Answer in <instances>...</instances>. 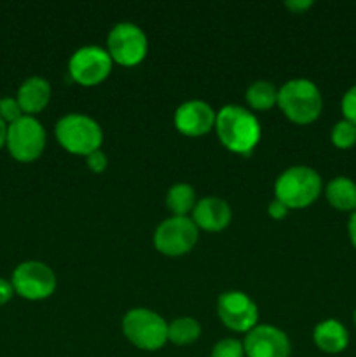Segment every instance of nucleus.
<instances>
[{
    "label": "nucleus",
    "mask_w": 356,
    "mask_h": 357,
    "mask_svg": "<svg viewBox=\"0 0 356 357\" xmlns=\"http://www.w3.org/2000/svg\"><path fill=\"white\" fill-rule=\"evenodd\" d=\"M215 131L229 152L250 155L258 145L262 128L255 114L239 105H227L216 114Z\"/></svg>",
    "instance_id": "obj_1"
},
{
    "label": "nucleus",
    "mask_w": 356,
    "mask_h": 357,
    "mask_svg": "<svg viewBox=\"0 0 356 357\" xmlns=\"http://www.w3.org/2000/svg\"><path fill=\"white\" fill-rule=\"evenodd\" d=\"M278 105L286 119L306 126L320 117L323 98L313 80L292 79L278 89Z\"/></svg>",
    "instance_id": "obj_2"
},
{
    "label": "nucleus",
    "mask_w": 356,
    "mask_h": 357,
    "mask_svg": "<svg viewBox=\"0 0 356 357\" xmlns=\"http://www.w3.org/2000/svg\"><path fill=\"white\" fill-rule=\"evenodd\" d=\"M321 188V176L313 167L293 166L279 174L274 194L288 209H304L320 197Z\"/></svg>",
    "instance_id": "obj_3"
},
{
    "label": "nucleus",
    "mask_w": 356,
    "mask_h": 357,
    "mask_svg": "<svg viewBox=\"0 0 356 357\" xmlns=\"http://www.w3.org/2000/svg\"><path fill=\"white\" fill-rule=\"evenodd\" d=\"M56 139L66 152L87 157L100 150L103 131L93 117L84 114H68L56 124Z\"/></svg>",
    "instance_id": "obj_4"
},
{
    "label": "nucleus",
    "mask_w": 356,
    "mask_h": 357,
    "mask_svg": "<svg viewBox=\"0 0 356 357\" xmlns=\"http://www.w3.org/2000/svg\"><path fill=\"white\" fill-rule=\"evenodd\" d=\"M124 337L142 351H159L168 342V323L149 309H131L122 319Z\"/></svg>",
    "instance_id": "obj_5"
},
{
    "label": "nucleus",
    "mask_w": 356,
    "mask_h": 357,
    "mask_svg": "<svg viewBox=\"0 0 356 357\" xmlns=\"http://www.w3.org/2000/svg\"><path fill=\"white\" fill-rule=\"evenodd\" d=\"M45 129L31 115H23L7 126L6 145L9 153L20 162H34L45 149Z\"/></svg>",
    "instance_id": "obj_6"
},
{
    "label": "nucleus",
    "mask_w": 356,
    "mask_h": 357,
    "mask_svg": "<svg viewBox=\"0 0 356 357\" xmlns=\"http://www.w3.org/2000/svg\"><path fill=\"white\" fill-rule=\"evenodd\" d=\"M107 51L117 65L136 66L149 52V40L138 24L117 23L107 37Z\"/></svg>",
    "instance_id": "obj_7"
},
{
    "label": "nucleus",
    "mask_w": 356,
    "mask_h": 357,
    "mask_svg": "<svg viewBox=\"0 0 356 357\" xmlns=\"http://www.w3.org/2000/svg\"><path fill=\"white\" fill-rule=\"evenodd\" d=\"M199 229L188 216H171L154 232V246L164 257H184L195 246Z\"/></svg>",
    "instance_id": "obj_8"
},
{
    "label": "nucleus",
    "mask_w": 356,
    "mask_h": 357,
    "mask_svg": "<svg viewBox=\"0 0 356 357\" xmlns=\"http://www.w3.org/2000/svg\"><path fill=\"white\" fill-rule=\"evenodd\" d=\"M10 284L21 298L37 302L49 298L56 291V274L42 261H23L14 268Z\"/></svg>",
    "instance_id": "obj_9"
},
{
    "label": "nucleus",
    "mask_w": 356,
    "mask_h": 357,
    "mask_svg": "<svg viewBox=\"0 0 356 357\" xmlns=\"http://www.w3.org/2000/svg\"><path fill=\"white\" fill-rule=\"evenodd\" d=\"M110 54L98 45H84L77 49L68 61V73L73 82L84 87H93L108 79L112 72Z\"/></svg>",
    "instance_id": "obj_10"
},
{
    "label": "nucleus",
    "mask_w": 356,
    "mask_h": 357,
    "mask_svg": "<svg viewBox=\"0 0 356 357\" xmlns=\"http://www.w3.org/2000/svg\"><path fill=\"white\" fill-rule=\"evenodd\" d=\"M216 312L229 330L248 333L258 323V307L243 291H225L218 296Z\"/></svg>",
    "instance_id": "obj_11"
},
{
    "label": "nucleus",
    "mask_w": 356,
    "mask_h": 357,
    "mask_svg": "<svg viewBox=\"0 0 356 357\" xmlns=\"http://www.w3.org/2000/svg\"><path fill=\"white\" fill-rule=\"evenodd\" d=\"M246 357H290L292 345L285 331L271 324H260L248 331L243 342Z\"/></svg>",
    "instance_id": "obj_12"
},
{
    "label": "nucleus",
    "mask_w": 356,
    "mask_h": 357,
    "mask_svg": "<svg viewBox=\"0 0 356 357\" xmlns=\"http://www.w3.org/2000/svg\"><path fill=\"white\" fill-rule=\"evenodd\" d=\"M216 114L206 101L191 100L181 103L175 112V128L185 136L199 138L215 128Z\"/></svg>",
    "instance_id": "obj_13"
},
{
    "label": "nucleus",
    "mask_w": 356,
    "mask_h": 357,
    "mask_svg": "<svg viewBox=\"0 0 356 357\" xmlns=\"http://www.w3.org/2000/svg\"><path fill=\"white\" fill-rule=\"evenodd\" d=\"M232 220L230 206L220 197H205L195 204L192 211V222L206 232H220L227 229Z\"/></svg>",
    "instance_id": "obj_14"
},
{
    "label": "nucleus",
    "mask_w": 356,
    "mask_h": 357,
    "mask_svg": "<svg viewBox=\"0 0 356 357\" xmlns=\"http://www.w3.org/2000/svg\"><path fill=\"white\" fill-rule=\"evenodd\" d=\"M51 84L44 77H28L17 89V103L24 115L40 114L51 101Z\"/></svg>",
    "instance_id": "obj_15"
},
{
    "label": "nucleus",
    "mask_w": 356,
    "mask_h": 357,
    "mask_svg": "<svg viewBox=\"0 0 356 357\" xmlns=\"http://www.w3.org/2000/svg\"><path fill=\"white\" fill-rule=\"evenodd\" d=\"M314 345L325 354H341L349 345V333L337 319H325L314 328Z\"/></svg>",
    "instance_id": "obj_16"
},
{
    "label": "nucleus",
    "mask_w": 356,
    "mask_h": 357,
    "mask_svg": "<svg viewBox=\"0 0 356 357\" xmlns=\"http://www.w3.org/2000/svg\"><path fill=\"white\" fill-rule=\"evenodd\" d=\"M325 197L328 204L337 211H356V183L348 176H337L328 181L325 188Z\"/></svg>",
    "instance_id": "obj_17"
},
{
    "label": "nucleus",
    "mask_w": 356,
    "mask_h": 357,
    "mask_svg": "<svg viewBox=\"0 0 356 357\" xmlns=\"http://www.w3.org/2000/svg\"><path fill=\"white\" fill-rule=\"evenodd\" d=\"M201 337V324L194 317H177L171 323H168V342L175 345H191L198 342Z\"/></svg>",
    "instance_id": "obj_18"
},
{
    "label": "nucleus",
    "mask_w": 356,
    "mask_h": 357,
    "mask_svg": "<svg viewBox=\"0 0 356 357\" xmlns=\"http://www.w3.org/2000/svg\"><path fill=\"white\" fill-rule=\"evenodd\" d=\"M195 204V190L188 183H177L168 190L166 206L173 216H188Z\"/></svg>",
    "instance_id": "obj_19"
},
{
    "label": "nucleus",
    "mask_w": 356,
    "mask_h": 357,
    "mask_svg": "<svg viewBox=\"0 0 356 357\" xmlns=\"http://www.w3.org/2000/svg\"><path fill=\"white\" fill-rule=\"evenodd\" d=\"M246 101L253 110H269L278 103V89L269 80H255L246 89Z\"/></svg>",
    "instance_id": "obj_20"
},
{
    "label": "nucleus",
    "mask_w": 356,
    "mask_h": 357,
    "mask_svg": "<svg viewBox=\"0 0 356 357\" xmlns=\"http://www.w3.org/2000/svg\"><path fill=\"white\" fill-rule=\"evenodd\" d=\"M332 143H334L335 149L339 150H348L351 146L356 145V126L351 124L349 121L342 119L337 124L334 126L330 135Z\"/></svg>",
    "instance_id": "obj_21"
},
{
    "label": "nucleus",
    "mask_w": 356,
    "mask_h": 357,
    "mask_svg": "<svg viewBox=\"0 0 356 357\" xmlns=\"http://www.w3.org/2000/svg\"><path fill=\"white\" fill-rule=\"evenodd\" d=\"M212 357H244L243 342L236 338H223L213 345Z\"/></svg>",
    "instance_id": "obj_22"
},
{
    "label": "nucleus",
    "mask_w": 356,
    "mask_h": 357,
    "mask_svg": "<svg viewBox=\"0 0 356 357\" xmlns=\"http://www.w3.org/2000/svg\"><path fill=\"white\" fill-rule=\"evenodd\" d=\"M23 115L24 114H23V110H21V107H20V103H17L16 98L3 96L2 100H0V119H2L7 126L13 124V122H16L17 119H21Z\"/></svg>",
    "instance_id": "obj_23"
},
{
    "label": "nucleus",
    "mask_w": 356,
    "mask_h": 357,
    "mask_svg": "<svg viewBox=\"0 0 356 357\" xmlns=\"http://www.w3.org/2000/svg\"><path fill=\"white\" fill-rule=\"evenodd\" d=\"M341 110L346 121H349L351 124L356 126V84L349 87V89L346 91L344 96H342Z\"/></svg>",
    "instance_id": "obj_24"
},
{
    "label": "nucleus",
    "mask_w": 356,
    "mask_h": 357,
    "mask_svg": "<svg viewBox=\"0 0 356 357\" xmlns=\"http://www.w3.org/2000/svg\"><path fill=\"white\" fill-rule=\"evenodd\" d=\"M86 164H87V167L93 171V173L100 174V173H103L105 169H107L108 159H107V155L101 152V150H96V152L89 153V155L86 157Z\"/></svg>",
    "instance_id": "obj_25"
},
{
    "label": "nucleus",
    "mask_w": 356,
    "mask_h": 357,
    "mask_svg": "<svg viewBox=\"0 0 356 357\" xmlns=\"http://www.w3.org/2000/svg\"><path fill=\"white\" fill-rule=\"evenodd\" d=\"M267 211H269V216H271L272 220H283L286 215H288L290 209L286 208V206L283 204L281 201H278V199H274V201H272L271 204H269Z\"/></svg>",
    "instance_id": "obj_26"
},
{
    "label": "nucleus",
    "mask_w": 356,
    "mask_h": 357,
    "mask_svg": "<svg viewBox=\"0 0 356 357\" xmlns=\"http://www.w3.org/2000/svg\"><path fill=\"white\" fill-rule=\"evenodd\" d=\"M13 295H14V288L13 284H10V281L0 278V307L6 305V303L13 298Z\"/></svg>",
    "instance_id": "obj_27"
},
{
    "label": "nucleus",
    "mask_w": 356,
    "mask_h": 357,
    "mask_svg": "<svg viewBox=\"0 0 356 357\" xmlns=\"http://www.w3.org/2000/svg\"><path fill=\"white\" fill-rule=\"evenodd\" d=\"M285 7L295 14H302L309 7H313V2L311 0H290V2H285Z\"/></svg>",
    "instance_id": "obj_28"
},
{
    "label": "nucleus",
    "mask_w": 356,
    "mask_h": 357,
    "mask_svg": "<svg viewBox=\"0 0 356 357\" xmlns=\"http://www.w3.org/2000/svg\"><path fill=\"white\" fill-rule=\"evenodd\" d=\"M348 234H349V241H351L353 248L356 250V211H353L351 216H349Z\"/></svg>",
    "instance_id": "obj_29"
},
{
    "label": "nucleus",
    "mask_w": 356,
    "mask_h": 357,
    "mask_svg": "<svg viewBox=\"0 0 356 357\" xmlns=\"http://www.w3.org/2000/svg\"><path fill=\"white\" fill-rule=\"evenodd\" d=\"M6 138H7V124L0 119V149L6 145Z\"/></svg>",
    "instance_id": "obj_30"
},
{
    "label": "nucleus",
    "mask_w": 356,
    "mask_h": 357,
    "mask_svg": "<svg viewBox=\"0 0 356 357\" xmlns=\"http://www.w3.org/2000/svg\"><path fill=\"white\" fill-rule=\"evenodd\" d=\"M353 319H355V326H356V309H355V314H353Z\"/></svg>",
    "instance_id": "obj_31"
}]
</instances>
